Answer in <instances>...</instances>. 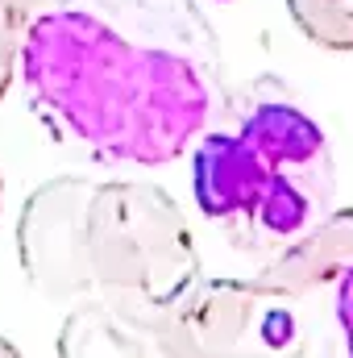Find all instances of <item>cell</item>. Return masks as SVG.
Wrapping results in <instances>:
<instances>
[{
	"instance_id": "obj_5",
	"label": "cell",
	"mask_w": 353,
	"mask_h": 358,
	"mask_svg": "<svg viewBox=\"0 0 353 358\" xmlns=\"http://www.w3.org/2000/svg\"><path fill=\"white\" fill-rule=\"evenodd\" d=\"M350 267H353V208L333 204L316 225H308L283 250L262 259L258 279L274 292H287V296L303 300L308 292H320V287L337 283Z\"/></svg>"
},
{
	"instance_id": "obj_2",
	"label": "cell",
	"mask_w": 353,
	"mask_h": 358,
	"mask_svg": "<svg viewBox=\"0 0 353 358\" xmlns=\"http://www.w3.org/2000/svg\"><path fill=\"white\" fill-rule=\"evenodd\" d=\"M17 263L54 304H104L150 325L200 279V246L163 183L54 176L17 213Z\"/></svg>"
},
{
	"instance_id": "obj_11",
	"label": "cell",
	"mask_w": 353,
	"mask_h": 358,
	"mask_svg": "<svg viewBox=\"0 0 353 358\" xmlns=\"http://www.w3.org/2000/svg\"><path fill=\"white\" fill-rule=\"evenodd\" d=\"M0 196H4V179H0Z\"/></svg>"
},
{
	"instance_id": "obj_7",
	"label": "cell",
	"mask_w": 353,
	"mask_h": 358,
	"mask_svg": "<svg viewBox=\"0 0 353 358\" xmlns=\"http://www.w3.org/2000/svg\"><path fill=\"white\" fill-rule=\"evenodd\" d=\"M291 25L320 50H353V0H287Z\"/></svg>"
},
{
	"instance_id": "obj_10",
	"label": "cell",
	"mask_w": 353,
	"mask_h": 358,
	"mask_svg": "<svg viewBox=\"0 0 353 358\" xmlns=\"http://www.w3.org/2000/svg\"><path fill=\"white\" fill-rule=\"evenodd\" d=\"M0 358H21V350H17V346L4 338V334H0Z\"/></svg>"
},
{
	"instance_id": "obj_3",
	"label": "cell",
	"mask_w": 353,
	"mask_h": 358,
	"mask_svg": "<svg viewBox=\"0 0 353 358\" xmlns=\"http://www.w3.org/2000/svg\"><path fill=\"white\" fill-rule=\"evenodd\" d=\"M187 155L195 208L250 259L283 250L337 200L329 134L283 76L229 92L220 121Z\"/></svg>"
},
{
	"instance_id": "obj_6",
	"label": "cell",
	"mask_w": 353,
	"mask_h": 358,
	"mask_svg": "<svg viewBox=\"0 0 353 358\" xmlns=\"http://www.w3.org/2000/svg\"><path fill=\"white\" fill-rule=\"evenodd\" d=\"M59 358H167L146 325L117 317L104 304H75L59 325Z\"/></svg>"
},
{
	"instance_id": "obj_4",
	"label": "cell",
	"mask_w": 353,
	"mask_h": 358,
	"mask_svg": "<svg viewBox=\"0 0 353 358\" xmlns=\"http://www.w3.org/2000/svg\"><path fill=\"white\" fill-rule=\"evenodd\" d=\"M167 358H303L308 317L295 296L262 279H195L146 325Z\"/></svg>"
},
{
	"instance_id": "obj_1",
	"label": "cell",
	"mask_w": 353,
	"mask_h": 358,
	"mask_svg": "<svg viewBox=\"0 0 353 358\" xmlns=\"http://www.w3.org/2000/svg\"><path fill=\"white\" fill-rule=\"evenodd\" d=\"M33 117L100 163L167 167L229 104L200 0H46L21 38Z\"/></svg>"
},
{
	"instance_id": "obj_8",
	"label": "cell",
	"mask_w": 353,
	"mask_h": 358,
	"mask_svg": "<svg viewBox=\"0 0 353 358\" xmlns=\"http://www.w3.org/2000/svg\"><path fill=\"white\" fill-rule=\"evenodd\" d=\"M46 0H0V104L8 88L17 84V55H21V38L29 17L42 8Z\"/></svg>"
},
{
	"instance_id": "obj_9",
	"label": "cell",
	"mask_w": 353,
	"mask_h": 358,
	"mask_svg": "<svg viewBox=\"0 0 353 358\" xmlns=\"http://www.w3.org/2000/svg\"><path fill=\"white\" fill-rule=\"evenodd\" d=\"M333 317H337V329H341V346L345 358H353V267L337 279V296H333Z\"/></svg>"
}]
</instances>
